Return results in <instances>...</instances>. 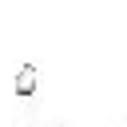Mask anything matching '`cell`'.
<instances>
[{"label": "cell", "instance_id": "obj_1", "mask_svg": "<svg viewBox=\"0 0 127 127\" xmlns=\"http://www.w3.org/2000/svg\"><path fill=\"white\" fill-rule=\"evenodd\" d=\"M36 79H40V67L36 64H20V71H16V95H32Z\"/></svg>", "mask_w": 127, "mask_h": 127}]
</instances>
